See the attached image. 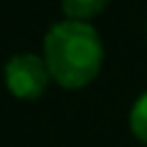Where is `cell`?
I'll use <instances>...</instances> for the list:
<instances>
[{
	"label": "cell",
	"mask_w": 147,
	"mask_h": 147,
	"mask_svg": "<svg viewBox=\"0 0 147 147\" xmlns=\"http://www.w3.org/2000/svg\"><path fill=\"white\" fill-rule=\"evenodd\" d=\"M130 130L140 142L147 145V91L132 103L130 110Z\"/></svg>",
	"instance_id": "4"
},
{
	"label": "cell",
	"mask_w": 147,
	"mask_h": 147,
	"mask_svg": "<svg viewBox=\"0 0 147 147\" xmlns=\"http://www.w3.org/2000/svg\"><path fill=\"white\" fill-rule=\"evenodd\" d=\"M108 3L110 0H61V10L66 15V20L88 22L93 17H98L108 7Z\"/></svg>",
	"instance_id": "3"
},
{
	"label": "cell",
	"mask_w": 147,
	"mask_h": 147,
	"mask_svg": "<svg viewBox=\"0 0 147 147\" xmlns=\"http://www.w3.org/2000/svg\"><path fill=\"white\" fill-rule=\"evenodd\" d=\"M44 64L52 81L66 91L88 86L103 66V42L88 22L64 20L49 27L44 37Z\"/></svg>",
	"instance_id": "1"
},
{
	"label": "cell",
	"mask_w": 147,
	"mask_h": 147,
	"mask_svg": "<svg viewBox=\"0 0 147 147\" xmlns=\"http://www.w3.org/2000/svg\"><path fill=\"white\" fill-rule=\"evenodd\" d=\"M52 74H49L44 57L32 52H22L7 59L5 64V86L15 98L20 100H34L44 96Z\"/></svg>",
	"instance_id": "2"
}]
</instances>
